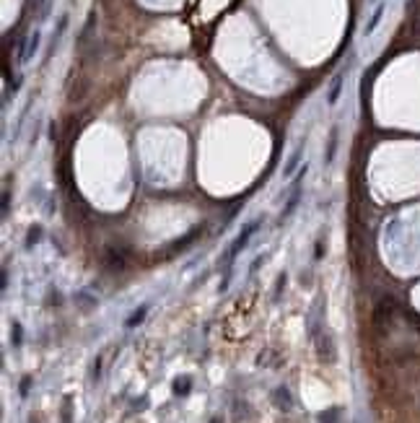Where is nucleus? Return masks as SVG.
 <instances>
[{"label": "nucleus", "instance_id": "obj_3", "mask_svg": "<svg viewBox=\"0 0 420 423\" xmlns=\"http://www.w3.org/2000/svg\"><path fill=\"white\" fill-rule=\"evenodd\" d=\"M303 148H306V143L301 140V143L293 148V153H291V158H288V164L283 166V177H291L293 172H296V166H298V161H301V156H303Z\"/></svg>", "mask_w": 420, "mask_h": 423}, {"label": "nucleus", "instance_id": "obj_2", "mask_svg": "<svg viewBox=\"0 0 420 423\" xmlns=\"http://www.w3.org/2000/svg\"><path fill=\"white\" fill-rule=\"evenodd\" d=\"M384 11H386V0H379L376 8H374V13H371V18L366 21V26H363V34H366V37H371V34H374V29L379 26V21H381Z\"/></svg>", "mask_w": 420, "mask_h": 423}, {"label": "nucleus", "instance_id": "obj_5", "mask_svg": "<svg viewBox=\"0 0 420 423\" xmlns=\"http://www.w3.org/2000/svg\"><path fill=\"white\" fill-rule=\"evenodd\" d=\"M376 3H379V0H376Z\"/></svg>", "mask_w": 420, "mask_h": 423}, {"label": "nucleus", "instance_id": "obj_4", "mask_svg": "<svg viewBox=\"0 0 420 423\" xmlns=\"http://www.w3.org/2000/svg\"><path fill=\"white\" fill-rule=\"evenodd\" d=\"M340 86H343V75H338V78H334V83H332V91H329V101L332 104L338 101V96H340Z\"/></svg>", "mask_w": 420, "mask_h": 423}, {"label": "nucleus", "instance_id": "obj_1", "mask_svg": "<svg viewBox=\"0 0 420 423\" xmlns=\"http://www.w3.org/2000/svg\"><path fill=\"white\" fill-rule=\"evenodd\" d=\"M257 226H260V223H251V226H246V229H244V234H241V236L236 239V244H234V247L229 249V255H226V265H229V268L234 265V257H236V255H239V252H241V249L246 247V239H249L251 234H255V231H257Z\"/></svg>", "mask_w": 420, "mask_h": 423}]
</instances>
